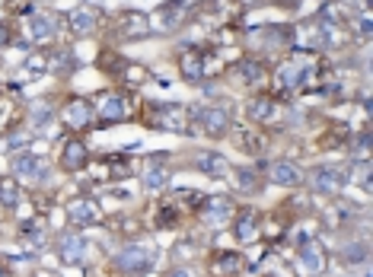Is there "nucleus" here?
I'll use <instances>...</instances> for the list:
<instances>
[{"label":"nucleus","mask_w":373,"mask_h":277,"mask_svg":"<svg viewBox=\"0 0 373 277\" xmlns=\"http://www.w3.org/2000/svg\"><path fill=\"white\" fill-rule=\"evenodd\" d=\"M83 159V147L80 143H74V147H68V153H64V163H68V169H77Z\"/></svg>","instance_id":"nucleus-2"},{"label":"nucleus","mask_w":373,"mask_h":277,"mask_svg":"<svg viewBox=\"0 0 373 277\" xmlns=\"http://www.w3.org/2000/svg\"><path fill=\"white\" fill-rule=\"evenodd\" d=\"M275 179H281V182H294V179H297V169H291L287 163H277Z\"/></svg>","instance_id":"nucleus-3"},{"label":"nucleus","mask_w":373,"mask_h":277,"mask_svg":"<svg viewBox=\"0 0 373 277\" xmlns=\"http://www.w3.org/2000/svg\"><path fill=\"white\" fill-rule=\"evenodd\" d=\"M102 112L109 115V118H119V112H125V102H121V99H112V102L105 105Z\"/></svg>","instance_id":"nucleus-4"},{"label":"nucleus","mask_w":373,"mask_h":277,"mask_svg":"<svg viewBox=\"0 0 373 277\" xmlns=\"http://www.w3.org/2000/svg\"><path fill=\"white\" fill-rule=\"evenodd\" d=\"M16 173H23V175H42L45 169H42V159L23 157V159H16Z\"/></svg>","instance_id":"nucleus-1"}]
</instances>
